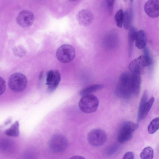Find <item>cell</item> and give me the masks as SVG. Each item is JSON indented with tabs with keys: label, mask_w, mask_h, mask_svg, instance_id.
Instances as JSON below:
<instances>
[{
	"label": "cell",
	"mask_w": 159,
	"mask_h": 159,
	"mask_svg": "<svg viewBox=\"0 0 159 159\" xmlns=\"http://www.w3.org/2000/svg\"><path fill=\"white\" fill-rule=\"evenodd\" d=\"M128 34V42L129 46V56L131 57L133 49V45L134 41V35L137 31L135 28L133 26H130L129 28Z\"/></svg>",
	"instance_id": "cell-17"
},
{
	"label": "cell",
	"mask_w": 159,
	"mask_h": 159,
	"mask_svg": "<svg viewBox=\"0 0 159 159\" xmlns=\"http://www.w3.org/2000/svg\"><path fill=\"white\" fill-rule=\"evenodd\" d=\"M54 75V71L53 70H50L47 73L46 79V83L48 85L52 81Z\"/></svg>",
	"instance_id": "cell-26"
},
{
	"label": "cell",
	"mask_w": 159,
	"mask_h": 159,
	"mask_svg": "<svg viewBox=\"0 0 159 159\" xmlns=\"http://www.w3.org/2000/svg\"><path fill=\"white\" fill-rule=\"evenodd\" d=\"M110 13H112L115 0H105Z\"/></svg>",
	"instance_id": "cell-28"
},
{
	"label": "cell",
	"mask_w": 159,
	"mask_h": 159,
	"mask_svg": "<svg viewBox=\"0 0 159 159\" xmlns=\"http://www.w3.org/2000/svg\"><path fill=\"white\" fill-rule=\"evenodd\" d=\"M154 152L153 149L150 147L144 148L141 152L140 157L142 159H152L153 158Z\"/></svg>",
	"instance_id": "cell-21"
},
{
	"label": "cell",
	"mask_w": 159,
	"mask_h": 159,
	"mask_svg": "<svg viewBox=\"0 0 159 159\" xmlns=\"http://www.w3.org/2000/svg\"><path fill=\"white\" fill-rule=\"evenodd\" d=\"M159 128V118L157 117L153 119L150 122L148 127V132L150 134H153Z\"/></svg>",
	"instance_id": "cell-22"
},
{
	"label": "cell",
	"mask_w": 159,
	"mask_h": 159,
	"mask_svg": "<svg viewBox=\"0 0 159 159\" xmlns=\"http://www.w3.org/2000/svg\"><path fill=\"white\" fill-rule=\"evenodd\" d=\"M144 10L149 17L155 18L159 15V2L158 0H148L145 4Z\"/></svg>",
	"instance_id": "cell-10"
},
{
	"label": "cell",
	"mask_w": 159,
	"mask_h": 159,
	"mask_svg": "<svg viewBox=\"0 0 159 159\" xmlns=\"http://www.w3.org/2000/svg\"><path fill=\"white\" fill-rule=\"evenodd\" d=\"M34 16L33 14L28 10H23L20 12L16 17V21L19 25L26 28L31 26L33 23Z\"/></svg>",
	"instance_id": "cell-9"
},
{
	"label": "cell",
	"mask_w": 159,
	"mask_h": 159,
	"mask_svg": "<svg viewBox=\"0 0 159 159\" xmlns=\"http://www.w3.org/2000/svg\"><path fill=\"white\" fill-rule=\"evenodd\" d=\"M19 124L18 121H16L8 129L5 131L7 135L10 137H17L19 135Z\"/></svg>",
	"instance_id": "cell-18"
},
{
	"label": "cell",
	"mask_w": 159,
	"mask_h": 159,
	"mask_svg": "<svg viewBox=\"0 0 159 159\" xmlns=\"http://www.w3.org/2000/svg\"><path fill=\"white\" fill-rule=\"evenodd\" d=\"M134 155L132 152H126L124 155L123 159H134Z\"/></svg>",
	"instance_id": "cell-29"
},
{
	"label": "cell",
	"mask_w": 159,
	"mask_h": 159,
	"mask_svg": "<svg viewBox=\"0 0 159 159\" xmlns=\"http://www.w3.org/2000/svg\"><path fill=\"white\" fill-rule=\"evenodd\" d=\"M43 71L41 72L39 75V78L41 79L43 76Z\"/></svg>",
	"instance_id": "cell-32"
},
{
	"label": "cell",
	"mask_w": 159,
	"mask_h": 159,
	"mask_svg": "<svg viewBox=\"0 0 159 159\" xmlns=\"http://www.w3.org/2000/svg\"><path fill=\"white\" fill-rule=\"evenodd\" d=\"M68 145V141L64 135L59 134L53 135L50 140L49 146L53 153H58L64 151Z\"/></svg>",
	"instance_id": "cell-4"
},
{
	"label": "cell",
	"mask_w": 159,
	"mask_h": 159,
	"mask_svg": "<svg viewBox=\"0 0 159 159\" xmlns=\"http://www.w3.org/2000/svg\"><path fill=\"white\" fill-rule=\"evenodd\" d=\"M107 139L106 133L100 129L91 130L88 134L87 139L89 143L94 147H98L103 145Z\"/></svg>",
	"instance_id": "cell-7"
},
{
	"label": "cell",
	"mask_w": 159,
	"mask_h": 159,
	"mask_svg": "<svg viewBox=\"0 0 159 159\" xmlns=\"http://www.w3.org/2000/svg\"><path fill=\"white\" fill-rule=\"evenodd\" d=\"M58 59L63 63H68L72 61L75 55L74 48L71 46L65 44L60 46L56 52Z\"/></svg>",
	"instance_id": "cell-6"
},
{
	"label": "cell",
	"mask_w": 159,
	"mask_h": 159,
	"mask_svg": "<svg viewBox=\"0 0 159 159\" xmlns=\"http://www.w3.org/2000/svg\"><path fill=\"white\" fill-rule=\"evenodd\" d=\"M14 54L19 57L24 56L26 53L25 48L22 46H18L15 47L13 50Z\"/></svg>",
	"instance_id": "cell-25"
},
{
	"label": "cell",
	"mask_w": 159,
	"mask_h": 159,
	"mask_svg": "<svg viewBox=\"0 0 159 159\" xmlns=\"http://www.w3.org/2000/svg\"><path fill=\"white\" fill-rule=\"evenodd\" d=\"M104 87L102 84H94L89 86L81 90L80 92V94L82 96L90 94L98 90L102 89Z\"/></svg>",
	"instance_id": "cell-19"
},
{
	"label": "cell",
	"mask_w": 159,
	"mask_h": 159,
	"mask_svg": "<svg viewBox=\"0 0 159 159\" xmlns=\"http://www.w3.org/2000/svg\"><path fill=\"white\" fill-rule=\"evenodd\" d=\"M6 89L5 81L2 77L0 76V95L4 93Z\"/></svg>",
	"instance_id": "cell-27"
},
{
	"label": "cell",
	"mask_w": 159,
	"mask_h": 159,
	"mask_svg": "<svg viewBox=\"0 0 159 159\" xmlns=\"http://www.w3.org/2000/svg\"><path fill=\"white\" fill-rule=\"evenodd\" d=\"M120 146L117 144H114L109 147L106 151L107 154L111 156L116 153L119 150Z\"/></svg>",
	"instance_id": "cell-24"
},
{
	"label": "cell",
	"mask_w": 159,
	"mask_h": 159,
	"mask_svg": "<svg viewBox=\"0 0 159 159\" xmlns=\"http://www.w3.org/2000/svg\"><path fill=\"white\" fill-rule=\"evenodd\" d=\"M124 12L121 9L119 10L116 13L115 16V19L117 26L121 28L123 25V20Z\"/></svg>",
	"instance_id": "cell-23"
},
{
	"label": "cell",
	"mask_w": 159,
	"mask_h": 159,
	"mask_svg": "<svg viewBox=\"0 0 159 159\" xmlns=\"http://www.w3.org/2000/svg\"><path fill=\"white\" fill-rule=\"evenodd\" d=\"M134 0H130V1L131 2H132Z\"/></svg>",
	"instance_id": "cell-34"
},
{
	"label": "cell",
	"mask_w": 159,
	"mask_h": 159,
	"mask_svg": "<svg viewBox=\"0 0 159 159\" xmlns=\"http://www.w3.org/2000/svg\"><path fill=\"white\" fill-rule=\"evenodd\" d=\"M124 0V1H125V0Z\"/></svg>",
	"instance_id": "cell-35"
},
{
	"label": "cell",
	"mask_w": 159,
	"mask_h": 159,
	"mask_svg": "<svg viewBox=\"0 0 159 159\" xmlns=\"http://www.w3.org/2000/svg\"><path fill=\"white\" fill-rule=\"evenodd\" d=\"M152 62L150 57L144 55L140 56L129 63L128 68L132 72L141 73L144 69L151 65Z\"/></svg>",
	"instance_id": "cell-8"
},
{
	"label": "cell",
	"mask_w": 159,
	"mask_h": 159,
	"mask_svg": "<svg viewBox=\"0 0 159 159\" xmlns=\"http://www.w3.org/2000/svg\"><path fill=\"white\" fill-rule=\"evenodd\" d=\"M70 158L74 159H81L84 158V157L80 156H75L72 157Z\"/></svg>",
	"instance_id": "cell-31"
},
{
	"label": "cell",
	"mask_w": 159,
	"mask_h": 159,
	"mask_svg": "<svg viewBox=\"0 0 159 159\" xmlns=\"http://www.w3.org/2000/svg\"><path fill=\"white\" fill-rule=\"evenodd\" d=\"M54 71L53 78L50 83L48 85V90L50 92L54 91L57 88L61 80V76L59 71L56 70Z\"/></svg>",
	"instance_id": "cell-16"
},
{
	"label": "cell",
	"mask_w": 159,
	"mask_h": 159,
	"mask_svg": "<svg viewBox=\"0 0 159 159\" xmlns=\"http://www.w3.org/2000/svg\"><path fill=\"white\" fill-rule=\"evenodd\" d=\"M141 73L132 72V83L134 95L138 96L140 93L141 84Z\"/></svg>",
	"instance_id": "cell-13"
},
{
	"label": "cell",
	"mask_w": 159,
	"mask_h": 159,
	"mask_svg": "<svg viewBox=\"0 0 159 159\" xmlns=\"http://www.w3.org/2000/svg\"><path fill=\"white\" fill-rule=\"evenodd\" d=\"M92 13L89 10L83 9L80 10L76 15L78 22L83 26H87L92 22L93 20Z\"/></svg>",
	"instance_id": "cell-11"
},
{
	"label": "cell",
	"mask_w": 159,
	"mask_h": 159,
	"mask_svg": "<svg viewBox=\"0 0 159 159\" xmlns=\"http://www.w3.org/2000/svg\"><path fill=\"white\" fill-rule=\"evenodd\" d=\"M138 125L131 121L123 123L119 132L117 140L120 143H125L131 139L133 132L136 129Z\"/></svg>",
	"instance_id": "cell-5"
},
{
	"label": "cell",
	"mask_w": 159,
	"mask_h": 159,
	"mask_svg": "<svg viewBox=\"0 0 159 159\" xmlns=\"http://www.w3.org/2000/svg\"><path fill=\"white\" fill-rule=\"evenodd\" d=\"M136 46L139 49H143L146 47L147 36L145 32L141 30L136 33L134 37Z\"/></svg>",
	"instance_id": "cell-12"
},
{
	"label": "cell",
	"mask_w": 159,
	"mask_h": 159,
	"mask_svg": "<svg viewBox=\"0 0 159 159\" xmlns=\"http://www.w3.org/2000/svg\"><path fill=\"white\" fill-rule=\"evenodd\" d=\"M27 80L26 76L20 73L12 74L8 81V86L10 89L15 92L23 91L26 88Z\"/></svg>",
	"instance_id": "cell-3"
},
{
	"label": "cell",
	"mask_w": 159,
	"mask_h": 159,
	"mask_svg": "<svg viewBox=\"0 0 159 159\" xmlns=\"http://www.w3.org/2000/svg\"><path fill=\"white\" fill-rule=\"evenodd\" d=\"M116 91L118 96L124 99L134 95L131 73L124 72L121 74Z\"/></svg>",
	"instance_id": "cell-1"
},
{
	"label": "cell",
	"mask_w": 159,
	"mask_h": 159,
	"mask_svg": "<svg viewBox=\"0 0 159 159\" xmlns=\"http://www.w3.org/2000/svg\"><path fill=\"white\" fill-rule=\"evenodd\" d=\"M143 51L144 56L148 57H150L149 56V51L148 48L145 47L143 49Z\"/></svg>",
	"instance_id": "cell-30"
},
{
	"label": "cell",
	"mask_w": 159,
	"mask_h": 159,
	"mask_svg": "<svg viewBox=\"0 0 159 159\" xmlns=\"http://www.w3.org/2000/svg\"><path fill=\"white\" fill-rule=\"evenodd\" d=\"M69 1H76L77 0H69Z\"/></svg>",
	"instance_id": "cell-33"
},
{
	"label": "cell",
	"mask_w": 159,
	"mask_h": 159,
	"mask_svg": "<svg viewBox=\"0 0 159 159\" xmlns=\"http://www.w3.org/2000/svg\"><path fill=\"white\" fill-rule=\"evenodd\" d=\"M154 101V98L152 97L145 104L140 114L137 116L138 122H140L146 117L151 108Z\"/></svg>",
	"instance_id": "cell-14"
},
{
	"label": "cell",
	"mask_w": 159,
	"mask_h": 159,
	"mask_svg": "<svg viewBox=\"0 0 159 159\" xmlns=\"http://www.w3.org/2000/svg\"><path fill=\"white\" fill-rule=\"evenodd\" d=\"M133 14L131 9L129 8L124 12L123 25L125 29H129L131 26Z\"/></svg>",
	"instance_id": "cell-15"
},
{
	"label": "cell",
	"mask_w": 159,
	"mask_h": 159,
	"mask_svg": "<svg viewBox=\"0 0 159 159\" xmlns=\"http://www.w3.org/2000/svg\"><path fill=\"white\" fill-rule=\"evenodd\" d=\"M99 104L98 98L92 94L84 95L80 99L79 107L80 110L85 113H91L95 111Z\"/></svg>",
	"instance_id": "cell-2"
},
{
	"label": "cell",
	"mask_w": 159,
	"mask_h": 159,
	"mask_svg": "<svg viewBox=\"0 0 159 159\" xmlns=\"http://www.w3.org/2000/svg\"><path fill=\"white\" fill-rule=\"evenodd\" d=\"M13 147V143L11 140L7 139L0 140V150L5 152H10Z\"/></svg>",
	"instance_id": "cell-20"
}]
</instances>
